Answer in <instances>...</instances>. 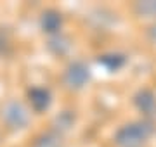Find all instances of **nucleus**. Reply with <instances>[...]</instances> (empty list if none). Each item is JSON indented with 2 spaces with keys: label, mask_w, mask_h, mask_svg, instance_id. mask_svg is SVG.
Returning a JSON list of instances; mask_svg holds the SVG:
<instances>
[{
  "label": "nucleus",
  "mask_w": 156,
  "mask_h": 147,
  "mask_svg": "<svg viewBox=\"0 0 156 147\" xmlns=\"http://www.w3.org/2000/svg\"><path fill=\"white\" fill-rule=\"evenodd\" d=\"M97 62H99L106 71L115 73V71H120V69L127 64V57L123 56V54H118V52H109V54H102V56H99Z\"/></svg>",
  "instance_id": "nucleus-8"
},
{
  "label": "nucleus",
  "mask_w": 156,
  "mask_h": 147,
  "mask_svg": "<svg viewBox=\"0 0 156 147\" xmlns=\"http://www.w3.org/2000/svg\"><path fill=\"white\" fill-rule=\"evenodd\" d=\"M154 133L151 119H139L120 126L115 133V144L118 147H142Z\"/></svg>",
  "instance_id": "nucleus-1"
},
{
  "label": "nucleus",
  "mask_w": 156,
  "mask_h": 147,
  "mask_svg": "<svg viewBox=\"0 0 156 147\" xmlns=\"http://www.w3.org/2000/svg\"><path fill=\"white\" fill-rule=\"evenodd\" d=\"M47 49H49L54 56H64V54H68L69 49H71V42H69L68 36H64V35L59 33V35H54V36L49 38Z\"/></svg>",
  "instance_id": "nucleus-9"
},
{
  "label": "nucleus",
  "mask_w": 156,
  "mask_h": 147,
  "mask_svg": "<svg viewBox=\"0 0 156 147\" xmlns=\"http://www.w3.org/2000/svg\"><path fill=\"white\" fill-rule=\"evenodd\" d=\"M92 78V71L85 64L83 61H73L71 64H68V68L64 69L62 74V83L68 90H82Z\"/></svg>",
  "instance_id": "nucleus-3"
},
{
  "label": "nucleus",
  "mask_w": 156,
  "mask_h": 147,
  "mask_svg": "<svg viewBox=\"0 0 156 147\" xmlns=\"http://www.w3.org/2000/svg\"><path fill=\"white\" fill-rule=\"evenodd\" d=\"M28 104L30 109L37 114L45 113L52 104V94L45 87H31L28 90Z\"/></svg>",
  "instance_id": "nucleus-4"
},
{
  "label": "nucleus",
  "mask_w": 156,
  "mask_h": 147,
  "mask_svg": "<svg viewBox=\"0 0 156 147\" xmlns=\"http://www.w3.org/2000/svg\"><path fill=\"white\" fill-rule=\"evenodd\" d=\"M31 147H64V142H62V135L49 130L40 133L31 144Z\"/></svg>",
  "instance_id": "nucleus-10"
},
{
  "label": "nucleus",
  "mask_w": 156,
  "mask_h": 147,
  "mask_svg": "<svg viewBox=\"0 0 156 147\" xmlns=\"http://www.w3.org/2000/svg\"><path fill=\"white\" fill-rule=\"evenodd\" d=\"M40 28H42L44 33L49 35V36L59 35L61 33V28H62L61 12L56 11V9H47V11H44L42 16H40Z\"/></svg>",
  "instance_id": "nucleus-6"
},
{
  "label": "nucleus",
  "mask_w": 156,
  "mask_h": 147,
  "mask_svg": "<svg viewBox=\"0 0 156 147\" xmlns=\"http://www.w3.org/2000/svg\"><path fill=\"white\" fill-rule=\"evenodd\" d=\"M75 121H76V114L75 111H69V109H64L59 114L54 116L52 119V132H56L59 135H64L66 132H69L75 126Z\"/></svg>",
  "instance_id": "nucleus-7"
},
{
  "label": "nucleus",
  "mask_w": 156,
  "mask_h": 147,
  "mask_svg": "<svg viewBox=\"0 0 156 147\" xmlns=\"http://www.w3.org/2000/svg\"><path fill=\"white\" fill-rule=\"evenodd\" d=\"M134 12L139 17H156V0H142L134 4Z\"/></svg>",
  "instance_id": "nucleus-11"
},
{
  "label": "nucleus",
  "mask_w": 156,
  "mask_h": 147,
  "mask_svg": "<svg viewBox=\"0 0 156 147\" xmlns=\"http://www.w3.org/2000/svg\"><path fill=\"white\" fill-rule=\"evenodd\" d=\"M134 106L142 113L144 119L156 118V94L149 88H142L134 95Z\"/></svg>",
  "instance_id": "nucleus-5"
},
{
  "label": "nucleus",
  "mask_w": 156,
  "mask_h": 147,
  "mask_svg": "<svg viewBox=\"0 0 156 147\" xmlns=\"http://www.w3.org/2000/svg\"><path fill=\"white\" fill-rule=\"evenodd\" d=\"M0 121L7 130L21 132L31 123V109L17 99H9L0 108Z\"/></svg>",
  "instance_id": "nucleus-2"
},
{
  "label": "nucleus",
  "mask_w": 156,
  "mask_h": 147,
  "mask_svg": "<svg viewBox=\"0 0 156 147\" xmlns=\"http://www.w3.org/2000/svg\"><path fill=\"white\" fill-rule=\"evenodd\" d=\"M147 35H149V38L153 40V42H156V23L151 24V28L147 29Z\"/></svg>",
  "instance_id": "nucleus-12"
}]
</instances>
